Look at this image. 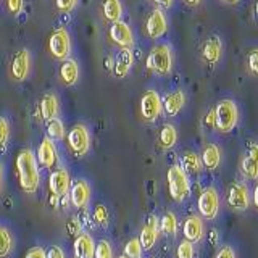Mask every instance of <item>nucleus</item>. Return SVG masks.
<instances>
[{"mask_svg":"<svg viewBox=\"0 0 258 258\" xmlns=\"http://www.w3.org/2000/svg\"><path fill=\"white\" fill-rule=\"evenodd\" d=\"M184 2L189 5H196V4H199V0H184Z\"/></svg>","mask_w":258,"mask_h":258,"instance_id":"49530a36","label":"nucleus"},{"mask_svg":"<svg viewBox=\"0 0 258 258\" xmlns=\"http://www.w3.org/2000/svg\"><path fill=\"white\" fill-rule=\"evenodd\" d=\"M202 53H204V58L207 63L215 64L221 56V40L218 37H210L204 44V50H202Z\"/></svg>","mask_w":258,"mask_h":258,"instance_id":"393cba45","label":"nucleus"},{"mask_svg":"<svg viewBox=\"0 0 258 258\" xmlns=\"http://www.w3.org/2000/svg\"><path fill=\"white\" fill-rule=\"evenodd\" d=\"M248 70L253 76L258 78V48L252 50L248 55Z\"/></svg>","mask_w":258,"mask_h":258,"instance_id":"e433bc0d","label":"nucleus"},{"mask_svg":"<svg viewBox=\"0 0 258 258\" xmlns=\"http://www.w3.org/2000/svg\"><path fill=\"white\" fill-rule=\"evenodd\" d=\"M133 52L129 48H123L118 55H116V60L115 64H113V71H115V76L116 78H124L129 70L133 67Z\"/></svg>","mask_w":258,"mask_h":258,"instance_id":"4be33fe9","label":"nucleus"},{"mask_svg":"<svg viewBox=\"0 0 258 258\" xmlns=\"http://www.w3.org/2000/svg\"><path fill=\"white\" fill-rule=\"evenodd\" d=\"M68 145L76 157H83L91 147V134L84 124H76L68 133Z\"/></svg>","mask_w":258,"mask_h":258,"instance_id":"39448f33","label":"nucleus"},{"mask_svg":"<svg viewBox=\"0 0 258 258\" xmlns=\"http://www.w3.org/2000/svg\"><path fill=\"white\" fill-rule=\"evenodd\" d=\"M177 258H194V244H190L189 240H182L176 252Z\"/></svg>","mask_w":258,"mask_h":258,"instance_id":"f704fd0d","label":"nucleus"},{"mask_svg":"<svg viewBox=\"0 0 258 258\" xmlns=\"http://www.w3.org/2000/svg\"><path fill=\"white\" fill-rule=\"evenodd\" d=\"M36 158H37L39 166H42L45 169H52L58 163V153H56L55 142L50 137H45V139H42V142L39 144Z\"/></svg>","mask_w":258,"mask_h":258,"instance_id":"9b49d317","label":"nucleus"},{"mask_svg":"<svg viewBox=\"0 0 258 258\" xmlns=\"http://www.w3.org/2000/svg\"><path fill=\"white\" fill-rule=\"evenodd\" d=\"M73 252L76 258H94L95 242L87 232H79L73 244Z\"/></svg>","mask_w":258,"mask_h":258,"instance_id":"a211bd4d","label":"nucleus"},{"mask_svg":"<svg viewBox=\"0 0 258 258\" xmlns=\"http://www.w3.org/2000/svg\"><path fill=\"white\" fill-rule=\"evenodd\" d=\"M47 134H48V137L53 141H61L63 137H64V134H67V131H64V126H63V123L58 119V118H55V119H52V121H48L47 123Z\"/></svg>","mask_w":258,"mask_h":258,"instance_id":"7c9ffc66","label":"nucleus"},{"mask_svg":"<svg viewBox=\"0 0 258 258\" xmlns=\"http://www.w3.org/2000/svg\"><path fill=\"white\" fill-rule=\"evenodd\" d=\"M221 163V150L216 144H208L205 145L204 152H202V165L207 169L213 171Z\"/></svg>","mask_w":258,"mask_h":258,"instance_id":"412c9836","label":"nucleus"},{"mask_svg":"<svg viewBox=\"0 0 258 258\" xmlns=\"http://www.w3.org/2000/svg\"><path fill=\"white\" fill-rule=\"evenodd\" d=\"M89 200H91V185H89V182L86 179H78L73 182L70 189L71 205L78 210H83L87 207Z\"/></svg>","mask_w":258,"mask_h":258,"instance_id":"ddd939ff","label":"nucleus"},{"mask_svg":"<svg viewBox=\"0 0 258 258\" xmlns=\"http://www.w3.org/2000/svg\"><path fill=\"white\" fill-rule=\"evenodd\" d=\"M23 8V0H8V10L13 15H18Z\"/></svg>","mask_w":258,"mask_h":258,"instance_id":"79ce46f5","label":"nucleus"},{"mask_svg":"<svg viewBox=\"0 0 258 258\" xmlns=\"http://www.w3.org/2000/svg\"><path fill=\"white\" fill-rule=\"evenodd\" d=\"M185 103V95L182 91H176V92H171L165 97L163 100V108L166 111L168 116H176L177 113H179L184 107Z\"/></svg>","mask_w":258,"mask_h":258,"instance_id":"5701e85b","label":"nucleus"},{"mask_svg":"<svg viewBox=\"0 0 258 258\" xmlns=\"http://www.w3.org/2000/svg\"><path fill=\"white\" fill-rule=\"evenodd\" d=\"M161 108H163V103H161L160 95L155 91H147L141 99V115L145 121H155L160 113Z\"/></svg>","mask_w":258,"mask_h":258,"instance_id":"9d476101","label":"nucleus"},{"mask_svg":"<svg viewBox=\"0 0 258 258\" xmlns=\"http://www.w3.org/2000/svg\"><path fill=\"white\" fill-rule=\"evenodd\" d=\"M158 234H160V220L155 215H150L147 223H145V226L141 231V236H139L142 248L150 250L153 245H155V242L158 239Z\"/></svg>","mask_w":258,"mask_h":258,"instance_id":"2eb2a0df","label":"nucleus"},{"mask_svg":"<svg viewBox=\"0 0 258 258\" xmlns=\"http://www.w3.org/2000/svg\"><path fill=\"white\" fill-rule=\"evenodd\" d=\"M228 205L236 212H244L250 207V192L245 184L232 182L228 189Z\"/></svg>","mask_w":258,"mask_h":258,"instance_id":"1a4fd4ad","label":"nucleus"},{"mask_svg":"<svg viewBox=\"0 0 258 258\" xmlns=\"http://www.w3.org/2000/svg\"><path fill=\"white\" fill-rule=\"evenodd\" d=\"M24 258H47V252L42 247H32L29 252L24 255Z\"/></svg>","mask_w":258,"mask_h":258,"instance_id":"4c0bfd02","label":"nucleus"},{"mask_svg":"<svg viewBox=\"0 0 258 258\" xmlns=\"http://www.w3.org/2000/svg\"><path fill=\"white\" fill-rule=\"evenodd\" d=\"M197 208L202 215V218L205 220H213V218L220 212V196L215 187H207L205 190H202L197 200Z\"/></svg>","mask_w":258,"mask_h":258,"instance_id":"423d86ee","label":"nucleus"},{"mask_svg":"<svg viewBox=\"0 0 258 258\" xmlns=\"http://www.w3.org/2000/svg\"><path fill=\"white\" fill-rule=\"evenodd\" d=\"M160 231H163L168 236H174L177 232V218L174 216V213L166 212L160 220Z\"/></svg>","mask_w":258,"mask_h":258,"instance_id":"c85d7f7f","label":"nucleus"},{"mask_svg":"<svg viewBox=\"0 0 258 258\" xmlns=\"http://www.w3.org/2000/svg\"><path fill=\"white\" fill-rule=\"evenodd\" d=\"M215 258H236V253H234V250L231 247H221L220 250L216 252Z\"/></svg>","mask_w":258,"mask_h":258,"instance_id":"ea45409f","label":"nucleus"},{"mask_svg":"<svg viewBox=\"0 0 258 258\" xmlns=\"http://www.w3.org/2000/svg\"><path fill=\"white\" fill-rule=\"evenodd\" d=\"M31 71V53L26 48H21L20 52H16V55L12 60V76L15 81H24L28 78Z\"/></svg>","mask_w":258,"mask_h":258,"instance_id":"4468645a","label":"nucleus"},{"mask_svg":"<svg viewBox=\"0 0 258 258\" xmlns=\"http://www.w3.org/2000/svg\"><path fill=\"white\" fill-rule=\"evenodd\" d=\"M145 28H147V34L149 37L152 39H157L160 36L165 34L166 31V18L161 10H155L147 20V24H145Z\"/></svg>","mask_w":258,"mask_h":258,"instance_id":"6ab92c4d","label":"nucleus"},{"mask_svg":"<svg viewBox=\"0 0 258 258\" xmlns=\"http://www.w3.org/2000/svg\"><path fill=\"white\" fill-rule=\"evenodd\" d=\"M205 126L207 129H215L216 127V116H215V108H212L208 113H207V116H205Z\"/></svg>","mask_w":258,"mask_h":258,"instance_id":"a19ab883","label":"nucleus"},{"mask_svg":"<svg viewBox=\"0 0 258 258\" xmlns=\"http://www.w3.org/2000/svg\"><path fill=\"white\" fill-rule=\"evenodd\" d=\"M166 179H168L169 196H171L174 202H182L189 196V192H190L189 174L185 173L179 165H173L168 169Z\"/></svg>","mask_w":258,"mask_h":258,"instance_id":"f03ea898","label":"nucleus"},{"mask_svg":"<svg viewBox=\"0 0 258 258\" xmlns=\"http://www.w3.org/2000/svg\"><path fill=\"white\" fill-rule=\"evenodd\" d=\"M142 244L141 240L134 237V239H129L124 245V256L126 258H142Z\"/></svg>","mask_w":258,"mask_h":258,"instance_id":"2f4dec72","label":"nucleus"},{"mask_svg":"<svg viewBox=\"0 0 258 258\" xmlns=\"http://www.w3.org/2000/svg\"><path fill=\"white\" fill-rule=\"evenodd\" d=\"M153 2L158 4V5H163V7H169V5H171L173 0H153Z\"/></svg>","mask_w":258,"mask_h":258,"instance_id":"c03bdc74","label":"nucleus"},{"mask_svg":"<svg viewBox=\"0 0 258 258\" xmlns=\"http://www.w3.org/2000/svg\"><path fill=\"white\" fill-rule=\"evenodd\" d=\"M240 171L250 181L258 179V144L256 142H250L247 145L245 155L242 158Z\"/></svg>","mask_w":258,"mask_h":258,"instance_id":"f8f14e48","label":"nucleus"},{"mask_svg":"<svg viewBox=\"0 0 258 258\" xmlns=\"http://www.w3.org/2000/svg\"><path fill=\"white\" fill-rule=\"evenodd\" d=\"M76 5V0H56V7L61 12H71L73 7Z\"/></svg>","mask_w":258,"mask_h":258,"instance_id":"58836bf2","label":"nucleus"},{"mask_svg":"<svg viewBox=\"0 0 258 258\" xmlns=\"http://www.w3.org/2000/svg\"><path fill=\"white\" fill-rule=\"evenodd\" d=\"M94 258H113V248L108 240H100L95 244V255Z\"/></svg>","mask_w":258,"mask_h":258,"instance_id":"473e14b6","label":"nucleus"},{"mask_svg":"<svg viewBox=\"0 0 258 258\" xmlns=\"http://www.w3.org/2000/svg\"><path fill=\"white\" fill-rule=\"evenodd\" d=\"M0 190H2V163H0Z\"/></svg>","mask_w":258,"mask_h":258,"instance_id":"de8ad7c7","label":"nucleus"},{"mask_svg":"<svg viewBox=\"0 0 258 258\" xmlns=\"http://www.w3.org/2000/svg\"><path fill=\"white\" fill-rule=\"evenodd\" d=\"M181 168L187 174H197L202 169V158L194 152H185L182 155V165Z\"/></svg>","mask_w":258,"mask_h":258,"instance_id":"a878e982","label":"nucleus"},{"mask_svg":"<svg viewBox=\"0 0 258 258\" xmlns=\"http://www.w3.org/2000/svg\"><path fill=\"white\" fill-rule=\"evenodd\" d=\"M47 258H67V256H64V252H63V250H61L60 247L53 245V247L48 248Z\"/></svg>","mask_w":258,"mask_h":258,"instance_id":"37998d69","label":"nucleus"},{"mask_svg":"<svg viewBox=\"0 0 258 258\" xmlns=\"http://www.w3.org/2000/svg\"><path fill=\"white\" fill-rule=\"evenodd\" d=\"M102 10L105 18L111 23H116L121 18V13H123V7H121L119 0H103Z\"/></svg>","mask_w":258,"mask_h":258,"instance_id":"bb28decb","label":"nucleus"},{"mask_svg":"<svg viewBox=\"0 0 258 258\" xmlns=\"http://www.w3.org/2000/svg\"><path fill=\"white\" fill-rule=\"evenodd\" d=\"M118 258H126V256H124V255H121V256H118Z\"/></svg>","mask_w":258,"mask_h":258,"instance_id":"3c124183","label":"nucleus"},{"mask_svg":"<svg viewBox=\"0 0 258 258\" xmlns=\"http://www.w3.org/2000/svg\"><path fill=\"white\" fill-rule=\"evenodd\" d=\"M110 37L116 45L123 47V48H129L134 44V37L133 32L129 29V26L123 21H116L111 24L110 28Z\"/></svg>","mask_w":258,"mask_h":258,"instance_id":"dca6fc26","label":"nucleus"},{"mask_svg":"<svg viewBox=\"0 0 258 258\" xmlns=\"http://www.w3.org/2000/svg\"><path fill=\"white\" fill-rule=\"evenodd\" d=\"M94 221L99 224V226H107L108 224V220H110V215H108V210L105 205H97L94 208Z\"/></svg>","mask_w":258,"mask_h":258,"instance_id":"72a5a7b5","label":"nucleus"},{"mask_svg":"<svg viewBox=\"0 0 258 258\" xmlns=\"http://www.w3.org/2000/svg\"><path fill=\"white\" fill-rule=\"evenodd\" d=\"M253 205H255V208L258 210V184H256L255 192H253Z\"/></svg>","mask_w":258,"mask_h":258,"instance_id":"a18cd8bd","label":"nucleus"},{"mask_svg":"<svg viewBox=\"0 0 258 258\" xmlns=\"http://www.w3.org/2000/svg\"><path fill=\"white\" fill-rule=\"evenodd\" d=\"M171 50L168 45H157L152 48V52L147 56V68L158 73V75H168L171 71Z\"/></svg>","mask_w":258,"mask_h":258,"instance_id":"20e7f679","label":"nucleus"},{"mask_svg":"<svg viewBox=\"0 0 258 258\" xmlns=\"http://www.w3.org/2000/svg\"><path fill=\"white\" fill-rule=\"evenodd\" d=\"M48 50H50L52 56L56 60H68V55L71 50V42L70 36L64 29H56L53 31L50 37H48Z\"/></svg>","mask_w":258,"mask_h":258,"instance_id":"0eeeda50","label":"nucleus"},{"mask_svg":"<svg viewBox=\"0 0 258 258\" xmlns=\"http://www.w3.org/2000/svg\"><path fill=\"white\" fill-rule=\"evenodd\" d=\"M255 18L258 21V0H256V4H255Z\"/></svg>","mask_w":258,"mask_h":258,"instance_id":"09e8293b","label":"nucleus"},{"mask_svg":"<svg viewBox=\"0 0 258 258\" xmlns=\"http://www.w3.org/2000/svg\"><path fill=\"white\" fill-rule=\"evenodd\" d=\"M13 250V237L10 231L4 226H0V258H5L7 255H10Z\"/></svg>","mask_w":258,"mask_h":258,"instance_id":"c756f323","label":"nucleus"},{"mask_svg":"<svg viewBox=\"0 0 258 258\" xmlns=\"http://www.w3.org/2000/svg\"><path fill=\"white\" fill-rule=\"evenodd\" d=\"M60 78L67 86H75L79 78V67L75 60H64L60 67Z\"/></svg>","mask_w":258,"mask_h":258,"instance_id":"b1692460","label":"nucleus"},{"mask_svg":"<svg viewBox=\"0 0 258 258\" xmlns=\"http://www.w3.org/2000/svg\"><path fill=\"white\" fill-rule=\"evenodd\" d=\"M71 176L67 169H55L48 176V189H50L52 196H56L58 199L67 197V194L71 189Z\"/></svg>","mask_w":258,"mask_h":258,"instance_id":"6e6552de","label":"nucleus"},{"mask_svg":"<svg viewBox=\"0 0 258 258\" xmlns=\"http://www.w3.org/2000/svg\"><path fill=\"white\" fill-rule=\"evenodd\" d=\"M215 116H216V129L223 134L231 133L237 124V107L232 100H221L215 107Z\"/></svg>","mask_w":258,"mask_h":258,"instance_id":"7ed1b4c3","label":"nucleus"},{"mask_svg":"<svg viewBox=\"0 0 258 258\" xmlns=\"http://www.w3.org/2000/svg\"><path fill=\"white\" fill-rule=\"evenodd\" d=\"M10 139V124L5 118H0V147L5 145Z\"/></svg>","mask_w":258,"mask_h":258,"instance_id":"c9c22d12","label":"nucleus"},{"mask_svg":"<svg viewBox=\"0 0 258 258\" xmlns=\"http://www.w3.org/2000/svg\"><path fill=\"white\" fill-rule=\"evenodd\" d=\"M224 2H228V4H237L239 0H224Z\"/></svg>","mask_w":258,"mask_h":258,"instance_id":"8fccbe9b","label":"nucleus"},{"mask_svg":"<svg viewBox=\"0 0 258 258\" xmlns=\"http://www.w3.org/2000/svg\"><path fill=\"white\" fill-rule=\"evenodd\" d=\"M39 111L44 121H52L58 116V99L53 94H45L39 103Z\"/></svg>","mask_w":258,"mask_h":258,"instance_id":"aec40b11","label":"nucleus"},{"mask_svg":"<svg viewBox=\"0 0 258 258\" xmlns=\"http://www.w3.org/2000/svg\"><path fill=\"white\" fill-rule=\"evenodd\" d=\"M16 176L20 187L26 194H36L40 184V173L36 153L31 149H23L16 155Z\"/></svg>","mask_w":258,"mask_h":258,"instance_id":"f257e3e1","label":"nucleus"},{"mask_svg":"<svg viewBox=\"0 0 258 258\" xmlns=\"http://www.w3.org/2000/svg\"><path fill=\"white\" fill-rule=\"evenodd\" d=\"M177 142V133L173 124H165L160 131V145L165 150L173 149Z\"/></svg>","mask_w":258,"mask_h":258,"instance_id":"cd10ccee","label":"nucleus"},{"mask_svg":"<svg viewBox=\"0 0 258 258\" xmlns=\"http://www.w3.org/2000/svg\"><path fill=\"white\" fill-rule=\"evenodd\" d=\"M182 232H184V237L185 240H189L190 244H196V242L202 240L204 237V223H202V218L197 215H192L189 218H185L184 226H182Z\"/></svg>","mask_w":258,"mask_h":258,"instance_id":"f3484780","label":"nucleus"}]
</instances>
